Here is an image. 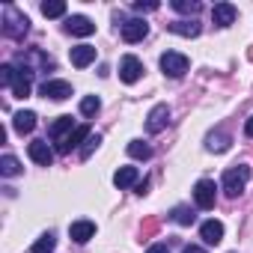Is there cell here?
Listing matches in <instances>:
<instances>
[{
	"instance_id": "6da1fadb",
	"label": "cell",
	"mask_w": 253,
	"mask_h": 253,
	"mask_svg": "<svg viewBox=\"0 0 253 253\" xmlns=\"http://www.w3.org/2000/svg\"><path fill=\"white\" fill-rule=\"evenodd\" d=\"M30 30V18L21 15L15 6H6L3 9V36L6 39H24Z\"/></svg>"
},
{
	"instance_id": "7a4b0ae2",
	"label": "cell",
	"mask_w": 253,
	"mask_h": 253,
	"mask_svg": "<svg viewBox=\"0 0 253 253\" xmlns=\"http://www.w3.org/2000/svg\"><path fill=\"white\" fill-rule=\"evenodd\" d=\"M247 179H250V167L238 164V167H229V170L223 173L220 188H223V194H226V197H238V194L247 188Z\"/></svg>"
},
{
	"instance_id": "3957f363",
	"label": "cell",
	"mask_w": 253,
	"mask_h": 253,
	"mask_svg": "<svg viewBox=\"0 0 253 253\" xmlns=\"http://www.w3.org/2000/svg\"><path fill=\"white\" fill-rule=\"evenodd\" d=\"M214 200H217V185L211 179H200L194 185V203H197V209L209 211V209H214Z\"/></svg>"
},
{
	"instance_id": "277c9868",
	"label": "cell",
	"mask_w": 253,
	"mask_h": 253,
	"mask_svg": "<svg viewBox=\"0 0 253 253\" xmlns=\"http://www.w3.org/2000/svg\"><path fill=\"white\" fill-rule=\"evenodd\" d=\"M188 57L185 54H179V51H167V54H161V72L167 75V78H182L185 72H188Z\"/></svg>"
},
{
	"instance_id": "5b68a950",
	"label": "cell",
	"mask_w": 253,
	"mask_h": 253,
	"mask_svg": "<svg viewBox=\"0 0 253 253\" xmlns=\"http://www.w3.org/2000/svg\"><path fill=\"white\" fill-rule=\"evenodd\" d=\"M33 75H36V72H33L27 63L18 60V66H15V81H12V95H15V98H27V95H30Z\"/></svg>"
},
{
	"instance_id": "8992f818",
	"label": "cell",
	"mask_w": 253,
	"mask_h": 253,
	"mask_svg": "<svg viewBox=\"0 0 253 253\" xmlns=\"http://www.w3.org/2000/svg\"><path fill=\"white\" fill-rule=\"evenodd\" d=\"M140 75H143V63H140L134 54H125L122 63H119V78H122V84H137Z\"/></svg>"
},
{
	"instance_id": "52a82bcc",
	"label": "cell",
	"mask_w": 253,
	"mask_h": 253,
	"mask_svg": "<svg viewBox=\"0 0 253 253\" xmlns=\"http://www.w3.org/2000/svg\"><path fill=\"white\" fill-rule=\"evenodd\" d=\"M89 134H92V131H89V125H86V122H84V125H78L72 134H66V137L57 143V152H60V155H69L72 149H78L81 143H86V137H89Z\"/></svg>"
},
{
	"instance_id": "ba28073f",
	"label": "cell",
	"mask_w": 253,
	"mask_h": 253,
	"mask_svg": "<svg viewBox=\"0 0 253 253\" xmlns=\"http://www.w3.org/2000/svg\"><path fill=\"white\" fill-rule=\"evenodd\" d=\"M39 95L42 98H51V101H66L72 95V84L69 81H45L39 86Z\"/></svg>"
},
{
	"instance_id": "9c48e42d",
	"label": "cell",
	"mask_w": 253,
	"mask_h": 253,
	"mask_svg": "<svg viewBox=\"0 0 253 253\" xmlns=\"http://www.w3.org/2000/svg\"><path fill=\"white\" fill-rule=\"evenodd\" d=\"M167 122H170V107L167 104H155L149 110V116H146V131L149 134H158V131L167 128Z\"/></svg>"
},
{
	"instance_id": "30bf717a",
	"label": "cell",
	"mask_w": 253,
	"mask_h": 253,
	"mask_svg": "<svg viewBox=\"0 0 253 253\" xmlns=\"http://www.w3.org/2000/svg\"><path fill=\"white\" fill-rule=\"evenodd\" d=\"M122 27V39L125 42H140V39H146V33H149V24L143 21V18H128L125 24H119Z\"/></svg>"
},
{
	"instance_id": "8fae6325",
	"label": "cell",
	"mask_w": 253,
	"mask_h": 253,
	"mask_svg": "<svg viewBox=\"0 0 253 253\" xmlns=\"http://www.w3.org/2000/svg\"><path fill=\"white\" fill-rule=\"evenodd\" d=\"M27 155H30L39 167H51V161H54V149L48 146V140H33V143L27 146Z\"/></svg>"
},
{
	"instance_id": "7c38bea8",
	"label": "cell",
	"mask_w": 253,
	"mask_h": 253,
	"mask_svg": "<svg viewBox=\"0 0 253 253\" xmlns=\"http://www.w3.org/2000/svg\"><path fill=\"white\" fill-rule=\"evenodd\" d=\"M66 30L72 36H92L95 33V24L86 18V15H69L66 18Z\"/></svg>"
},
{
	"instance_id": "4fadbf2b",
	"label": "cell",
	"mask_w": 253,
	"mask_h": 253,
	"mask_svg": "<svg viewBox=\"0 0 253 253\" xmlns=\"http://www.w3.org/2000/svg\"><path fill=\"white\" fill-rule=\"evenodd\" d=\"M200 238L206 241V244H220L223 241V223L220 220H203V226H200Z\"/></svg>"
},
{
	"instance_id": "5bb4252c",
	"label": "cell",
	"mask_w": 253,
	"mask_h": 253,
	"mask_svg": "<svg viewBox=\"0 0 253 253\" xmlns=\"http://www.w3.org/2000/svg\"><path fill=\"white\" fill-rule=\"evenodd\" d=\"M69 235H72V241L86 244V241L95 235V223H92V220H75V223L69 226Z\"/></svg>"
},
{
	"instance_id": "9a60e30c",
	"label": "cell",
	"mask_w": 253,
	"mask_h": 253,
	"mask_svg": "<svg viewBox=\"0 0 253 253\" xmlns=\"http://www.w3.org/2000/svg\"><path fill=\"white\" fill-rule=\"evenodd\" d=\"M36 119H39V116H36L33 110H18V113L12 116V128H15L18 134H30V131L36 128Z\"/></svg>"
},
{
	"instance_id": "2e32d148",
	"label": "cell",
	"mask_w": 253,
	"mask_h": 253,
	"mask_svg": "<svg viewBox=\"0 0 253 253\" xmlns=\"http://www.w3.org/2000/svg\"><path fill=\"white\" fill-rule=\"evenodd\" d=\"M235 6L232 3H214V9H211V21L217 24V27H229L232 21H235Z\"/></svg>"
},
{
	"instance_id": "e0dca14e",
	"label": "cell",
	"mask_w": 253,
	"mask_h": 253,
	"mask_svg": "<svg viewBox=\"0 0 253 253\" xmlns=\"http://www.w3.org/2000/svg\"><path fill=\"white\" fill-rule=\"evenodd\" d=\"M72 66L75 69H86L89 63H95V48L92 45H78V48H72Z\"/></svg>"
},
{
	"instance_id": "ac0fdd59",
	"label": "cell",
	"mask_w": 253,
	"mask_h": 253,
	"mask_svg": "<svg viewBox=\"0 0 253 253\" xmlns=\"http://www.w3.org/2000/svg\"><path fill=\"white\" fill-rule=\"evenodd\" d=\"M137 179H140V173H137V167H119L116 173H113V185L122 191V188H131V185H137Z\"/></svg>"
},
{
	"instance_id": "d6986e66",
	"label": "cell",
	"mask_w": 253,
	"mask_h": 253,
	"mask_svg": "<svg viewBox=\"0 0 253 253\" xmlns=\"http://www.w3.org/2000/svg\"><path fill=\"white\" fill-rule=\"evenodd\" d=\"M170 33H176V36H185V39H194V36H200V24L197 21H170V24H164Z\"/></svg>"
},
{
	"instance_id": "ffe728a7",
	"label": "cell",
	"mask_w": 253,
	"mask_h": 253,
	"mask_svg": "<svg viewBox=\"0 0 253 253\" xmlns=\"http://www.w3.org/2000/svg\"><path fill=\"white\" fill-rule=\"evenodd\" d=\"M75 128H78V125L72 122V116H57V122L51 125V131H48V134L54 137V143H60V140H63L66 134H72Z\"/></svg>"
},
{
	"instance_id": "44dd1931",
	"label": "cell",
	"mask_w": 253,
	"mask_h": 253,
	"mask_svg": "<svg viewBox=\"0 0 253 253\" xmlns=\"http://www.w3.org/2000/svg\"><path fill=\"white\" fill-rule=\"evenodd\" d=\"M128 155L137 158V161H149V158H152V146L143 143V140H131V143H128Z\"/></svg>"
},
{
	"instance_id": "7402d4cb",
	"label": "cell",
	"mask_w": 253,
	"mask_h": 253,
	"mask_svg": "<svg viewBox=\"0 0 253 253\" xmlns=\"http://www.w3.org/2000/svg\"><path fill=\"white\" fill-rule=\"evenodd\" d=\"M179 226H191L194 220H197V214H194V209H188V206H176L173 209V214H170Z\"/></svg>"
},
{
	"instance_id": "603a6c76",
	"label": "cell",
	"mask_w": 253,
	"mask_h": 253,
	"mask_svg": "<svg viewBox=\"0 0 253 253\" xmlns=\"http://www.w3.org/2000/svg\"><path fill=\"white\" fill-rule=\"evenodd\" d=\"M42 15L45 18H60V15H66V3H63V0H45V3H42Z\"/></svg>"
},
{
	"instance_id": "cb8c5ba5",
	"label": "cell",
	"mask_w": 253,
	"mask_h": 253,
	"mask_svg": "<svg viewBox=\"0 0 253 253\" xmlns=\"http://www.w3.org/2000/svg\"><path fill=\"white\" fill-rule=\"evenodd\" d=\"M54 247H57V238H54L51 232H45V235L30 247V253H54Z\"/></svg>"
},
{
	"instance_id": "d4e9b609",
	"label": "cell",
	"mask_w": 253,
	"mask_h": 253,
	"mask_svg": "<svg viewBox=\"0 0 253 253\" xmlns=\"http://www.w3.org/2000/svg\"><path fill=\"white\" fill-rule=\"evenodd\" d=\"M0 173H3V176H18L21 173L18 158L15 155H3V158H0Z\"/></svg>"
},
{
	"instance_id": "484cf974",
	"label": "cell",
	"mask_w": 253,
	"mask_h": 253,
	"mask_svg": "<svg viewBox=\"0 0 253 253\" xmlns=\"http://www.w3.org/2000/svg\"><path fill=\"white\" fill-rule=\"evenodd\" d=\"M173 9L185 12V15H197L203 6H200V0H173Z\"/></svg>"
},
{
	"instance_id": "4316f807",
	"label": "cell",
	"mask_w": 253,
	"mask_h": 253,
	"mask_svg": "<svg viewBox=\"0 0 253 253\" xmlns=\"http://www.w3.org/2000/svg\"><path fill=\"white\" fill-rule=\"evenodd\" d=\"M98 107H101V101H98L95 95H84V98H81V113H84V116H95Z\"/></svg>"
},
{
	"instance_id": "83f0119b",
	"label": "cell",
	"mask_w": 253,
	"mask_h": 253,
	"mask_svg": "<svg viewBox=\"0 0 253 253\" xmlns=\"http://www.w3.org/2000/svg\"><path fill=\"white\" fill-rule=\"evenodd\" d=\"M209 149L211 152H226L229 149V134H211L209 137Z\"/></svg>"
},
{
	"instance_id": "f1b7e54d",
	"label": "cell",
	"mask_w": 253,
	"mask_h": 253,
	"mask_svg": "<svg viewBox=\"0 0 253 253\" xmlns=\"http://www.w3.org/2000/svg\"><path fill=\"white\" fill-rule=\"evenodd\" d=\"M12 81H15V66L3 63L0 66V86H12Z\"/></svg>"
},
{
	"instance_id": "f546056e",
	"label": "cell",
	"mask_w": 253,
	"mask_h": 253,
	"mask_svg": "<svg viewBox=\"0 0 253 253\" xmlns=\"http://www.w3.org/2000/svg\"><path fill=\"white\" fill-rule=\"evenodd\" d=\"M98 143H101V134H89V137H86V143L81 146V158H89V155L98 149Z\"/></svg>"
},
{
	"instance_id": "4dcf8cb0",
	"label": "cell",
	"mask_w": 253,
	"mask_h": 253,
	"mask_svg": "<svg viewBox=\"0 0 253 253\" xmlns=\"http://www.w3.org/2000/svg\"><path fill=\"white\" fill-rule=\"evenodd\" d=\"M134 9H137V12H155V9H158V3H143V0H137Z\"/></svg>"
},
{
	"instance_id": "1f68e13d",
	"label": "cell",
	"mask_w": 253,
	"mask_h": 253,
	"mask_svg": "<svg viewBox=\"0 0 253 253\" xmlns=\"http://www.w3.org/2000/svg\"><path fill=\"white\" fill-rule=\"evenodd\" d=\"M146 253H170V247H167V244H149Z\"/></svg>"
},
{
	"instance_id": "d6a6232c",
	"label": "cell",
	"mask_w": 253,
	"mask_h": 253,
	"mask_svg": "<svg viewBox=\"0 0 253 253\" xmlns=\"http://www.w3.org/2000/svg\"><path fill=\"white\" fill-rule=\"evenodd\" d=\"M244 134H247V137H253V116L244 122Z\"/></svg>"
},
{
	"instance_id": "836d02e7",
	"label": "cell",
	"mask_w": 253,
	"mask_h": 253,
	"mask_svg": "<svg viewBox=\"0 0 253 253\" xmlns=\"http://www.w3.org/2000/svg\"><path fill=\"white\" fill-rule=\"evenodd\" d=\"M182 253H206V250H203V247H197V244H188Z\"/></svg>"
},
{
	"instance_id": "e575fe53",
	"label": "cell",
	"mask_w": 253,
	"mask_h": 253,
	"mask_svg": "<svg viewBox=\"0 0 253 253\" xmlns=\"http://www.w3.org/2000/svg\"><path fill=\"white\" fill-rule=\"evenodd\" d=\"M146 188H149V182H146V179H143V182H137V194H140V197L146 194Z\"/></svg>"
}]
</instances>
